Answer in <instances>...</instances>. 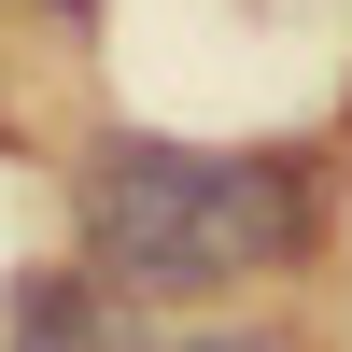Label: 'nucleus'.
<instances>
[{
	"instance_id": "2",
	"label": "nucleus",
	"mask_w": 352,
	"mask_h": 352,
	"mask_svg": "<svg viewBox=\"0 0 352 352\" xmlns=\"http://www.w3.org/2000/svg\"><path fill=\"white\" fill-rule=\"evenodd\" d=\"M0 352H155V338L99 268H14L0 282Z\"/></svg>"
},
{
	"instance_id": "1",
	"label": "nucleus",
	"mask_w": 352,
	"mask_h": 352,
	"mask_svg": "<svg viewBox=\"0 0 352 352\" xmlns=\"http://www.w3.org/2000/svg\"><path fill=\"white\" fill-rule=\"evenodd\" d=\"M71 268H99L113 296H240V282L310 268L324 197L296 155H240V141H141L113 127L71 169Z\"/></svg>"
},
{
	"instance_id": "3",
	"label": "nucleus",
	"mask_w": 352,
	"mask_h": 352,
	"mask_svg": "<svg viewBox=\"0 0 352 352\" xmlns=\"http://www.w3.org/2000/svg\"><path fill=\"white\" fill-rule=\"evenodd\" d=\"M169 352H296V324H197V338H169Z\"/></svg>"
}]
</instances>
